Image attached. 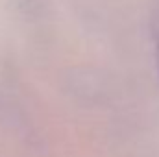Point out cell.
<instances>
[{
	"instance_id": "cell-1",
	"label": "cell",
	"mask_w": 159,
	"mask_h": 157,
	"mask_svg": "<svg viewBox=\"0 0 159 157\" xmlns=\"http://www.w3.org/2000/svg\"><path fill=\"white\" fill-rule=\"evenodd\" d=\"M154 44H156V57H157V67H159V9L154 20Z\"/></svg>"
}]
</instances>
